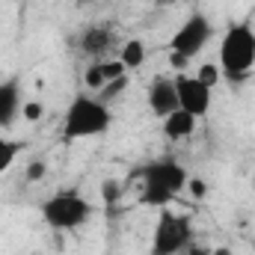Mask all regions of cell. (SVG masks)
<instances>
[{"label":"cell","instance_id":"cell-18","mask_svg":"<svg viewBox=\"0 0 255 255\" xmlns=\"http://www.w3.org/2000/svg\"><path fill=\"white\" fill-rule=\"evenodd\" d=\"M101 196H104V202H107V205H113V202L122 196V187H119L116 181H104V184H101Z\"/></svg>","mask_w":255,"mask_h":255},{"label":"cell","instance_id":"cell-2","mask_svg":"<svg viewBox=\"0 0 255 255\" xmlns=\"http://www.w3.org/2000/svg\"><path fill=\"white\" fill-rule=\"evenodd\" d=\"M113 125V113L107 104H101L98 98L89 95H77L71 98L68 110L63 119V136L65 139H89V136H101Z\"/></svg>","mask_w":255,"mask_h":255},{"label":"cell","instance_id":"cell-13","mask_svg":"<svg viewBox=\"0 0 255 255\" xmlns=\"http://www.w3.org/2000/svg\"><path fill=\"white\" fill-rule=\"evenodd\" d=\"M119 60H122V65L128 71H136L139 65L145 63V45L139 39H128L125 45L119 48Z\"/></svg>","mask_w":255,"mask_h":255},{"label":"cell","instance_id":"cell-9","mask_svg":"<svg viewBox=\"0 0 255 255\" xmlns=\"http://www.w3.org/2000/svg\"><path fill=\"white\" fill-rule=\"evenodd\" d=\"M145 101H148V110H151V116H157V119H166L169 113H175L178 110V89H175V77H154L151 83H148V95H145Z\"/></svg>","mask_w":255,"mask_h":255},{"label":"cell","instance_id":"cell-17","mask_svg":"<svg viewBox=\"0 0 255 255\" xmlns=\"http://www.w3.org/2000/svg\"><path fill=\"white\" fill-rule=\"evenodd\" d=\"M21 113H24L27 122H39V119L45 116V107H42V101H27V104L21 107Z\"/></svg>","mask_w":255,"mask_h":255},{"label":"cell","instance_id":"cell-25","mask_svg":"<svg viewBox=\"0 0 255 255\" xmlns=\"http://www.w3.org/2000/svg\"><path fill=\"white\" fill-rule=\"evenodd\" d=\"M77 3H86V0H77Z\"/></svg>","mask_w":255,"mask_h":255},{"label":"cell","instance_id":"cell-3","mask_svg":"<svg viewBox=\"0 0 255 255\" xmlns=\"http://www.w3.org/2000/svg\"><path fill=\"white\" fill-rule=\"evenodd\" d=\"M220 71L241 83L255 65V30L250 24H232L220 45Z\"/></svg>","mask_w":255,"mask_h":255},{"label":"cell","instance_id":"cell-15","mask_svg":"<svg viewBox=\"0 0 255 255\" xmlns=\"http://www.w3.org/2000/svg\"><path fill=\"white\" fill-rule=\"evenodd\" d=\"M24 148V142H18V139H6V136H0V175L15 163V157H18V151Z\"/></svg>","mask_w":255,"mask_h":255},{"label":"cell","instance_id":"cell-7","mask_svg":"<svg viewBox=\"0 0 255 255\" xmlns=\"http://www.w3.org/2000/svg\"><path fill=\"white\" fill-rule=\"evenodd\" d=\"M116 42H119L116 27H113V24H104V21L89 24V27H83V30L77 33V51H80L83 57H89L92 63H95V60H110Z\"/></svg>","mask_w":255,"mask_h":255},{"label":"cell","instance_id":"cell-8","mask_svg":"<svg viewBox=\"0 0 255 255\" xmlns=\"http://www.w3.org/2000/svg\"><path fill=\"white\" fill-rule=\"evenodd\" d=\"M175 89H178V107L181 110L193 113L196 119L208 116L211 101H214V89H208L202 80H196V74H178Z\"/></svg>","mask_w":255,"mask_h":255},{"label":"cell","instance_id":"cell-5","mask_svg":"<svg viewBox=\"0 0 255 255\" xmlns=\"http://www.w3.org/2000/svg\"><path fill=\"white\" fill-rule=\"evenodd\" d=\"M193 244L190 217L175 214L169 208H160L154 235H151V253L148 255H181Z\"/></svg>","mask_w":255,"mask_h":255},{"label":"cell","instance_id":"cell-21","mask_svg":"<svg viewBox=\"0 0 255 255\" xmlns=\"http://www.w3.org/2000/svg\"><path fill=\"white\" fill-rule=\"evenodd\" d=\"M184 255H211V247H205V244H196V241H193L190 247L184 250Z\"/></svg>","mask_w":255,"mask_h":255},{"label":"cell","instance_id":"cell-1","mask_svg":"<svg viewBox=\"0 0 255 255\" xmlns=\"http://www.w3.org/2000/svg\"><path fill=\"white\" fill-rule=\"evenodd\" d=\"M142 178V193H139V202L142 205H151V208H169V202L178 196V193L187 187L190 175L181 163L163 157V160H151L148 166H142L136 172Z\"/></svg>","mask_w":255,"mask_h":255},{"label":"cell","instance_id":"cell-16","mask_svg":"<svg viewBox=\"0 0 255 255\" xmlns=\"http://www.w3.org/2000/svg\"><path fill=\"white\" fill-rule=\"evenodd\" d=\"M196 80H202L208 89H214V86L223 80V71H220V65L217 63H202L199 65V71H196Z\"/></svg>","mask_w":255,"mask_h":255},{"label":"cell","instance_id":"cell-6","mask_svg":"<svg viewBox=\"0 0 255 255\" xmlns=\"http://www.w3.org/2000/svg\"><path fill=\"white\" fill-rule=\"evenodd\" d=\"M211 36H214V24L208 21V15H202V12H193L190 18L175 30V36H172V54H181V57H196L199 51H205V45L211 42Z\"/></svg>","mask_w":255,"mask_h":255},{"label":"cell","instance_id":"cell-26","mask_svg":"<svg viewBox=\"0 0 255 255\" xmlns=\"http://www.w3.org/2000/svg\"><path fill=\"white\" fill-rule=\"evenodd\" d=\"M253 250H255V247H253Z\"/></svg>","mask_w":255,"mask_h":255},{"label":"cell","instance_id":"cell-11","mask_svg":"<svg viewBox=\"0 0 255 255\" xmlns=\"http://www.w3.org/2000/svg\"><path fill=\"white\" fill-rule=\"evenodd\" d=\"M24 101H21V83L15 77L9 80H0V128H9L18 113H21Z\"/></svg>","mask_w":255,"mask_h":255},{"label":"cell","instance_id":"cell-14","mask_svg":"<svg viewBox=\"0 0 255 255\" xmlns=\"http://www.w3.org/2000/svg\"><path fill=\"white\" fill-rule=\"evenodd\" d=\"M128 83H130V80H128V74H122V77H116V80H110L107 86H101L95 98H98L101 104H107V107H110V104H113V101H116V98H119V95H122V92L128 89Z\"/></svg>","mask_w":255,"mask_h":255},{"label":"cell","instance_id":"cell-10","mask_svg":"<svg viewBox=\"0 0 255 255\" xmlns=\"http://www.w3.org/2000/svg\"><path fill=\"white\" fill-rule=\"evenodd\" d=\"M122 74H128V68L122 65L119 57H116V60H95V63L86 65L83 83H86L92 92H98L101 86H107L110 80H116V77H122Z\"/></svg>","mask_w":255,"mask_h":255},{"label":"cell","instance_id":"cell-22","mask_svg":"<svg viewBox=\"0 0 255 255\" xmlns=\"http://www.w3.org/2000/svg\"><path fill=\"white\" fill-rule=\"evenodd\" d=\"M187 63H190V60H187V57H181V54H172V57H169V65H172V68H178V71H181Z\"/></svg>","mask_w":255,"mask_h":255},{"label":"cell","instance_id":"cell-4","mask_svg":"<svg viewBox=\"0 0 255 255\" xmlns=\"http://www.w3.org/2000/svg\"><path fill=\"white\" fill-rule=\"evenodd\" d=\"M92 217V205L89 199L74 187L57 190L42 202V220L54 229V232H74L80 226H86Z\"/></svg>","mask_w":255,"mask_h":255},{"label":"cell","instance_id":"cell-24","mask_svg":"<svg viewBox=\"0 0 255 255\" xmlns=\"http://www.w3.org/2000/svg\"><path fill=\"white\" fill-rule=\"evenodd\" d=\"M172 3H178V0H157V6H172Z\"/></svg>","mask_w":255,"mask_h":255},{"label":"cell","instance_id":"cell-23","mask_svg":"<svg viewBox=\"0 0 255 255\" xmlns=\"http://www.w3.org/2000/svg\"><path fill=\"white\" fill-rule=\"evenodd\" d=\"M211 255H235L229 247H217V250H211Z\"/></svg>","mask_w":255,"mask_h":255},{"label":"cell","instance_id":"cell-12","mask_svg":"<svg viewBox=\"0 0 255 255\" xmlns=\"http://www.w3.org/2000/svg\"><path fill=\"white\" fill-rule=\"evenodd\" d=\"M163 122V133H166V139H172V142H181V139H187L193 136V130H196V116L187 113V110H175V113H169L166 119H160Z\"/></svg>","mask_w":255,"mask_h":255},{"label":"cell","instance_id":"cell-20","mask_svg":"<svg viewBox=\"0 0 255 255\" xmlns=\"http://www.w3.org/2000/svg\"><path fill=\"white\" fill-rule=\"evenodd\" d=\"M187 187H190V193L196 196V199H202V196L208 193V187H205V181H202V178H190V181H187Z\"/></svg>","mask_w":255,"mask_h":255},{"label":"cell","instance_id":"cell-19","mask_svg":"<svg viewBox=\"0 0 255 255\" xmlns=\"http://www.w3.org/2000/svg\"><path fill=\"white\" fill-rule=\"evenodd\" d=\"M45 172H48L45 160H33V163L27 166V181H42V178H45Z\"/></svg>","mask_w":255,"mask_h":255}]
</instances>
